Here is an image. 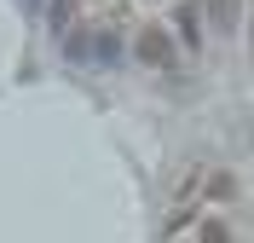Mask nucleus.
Instances as JSON below:
<instances>
[{"label":"nucleus","mask_w":254,"mask_h":243,"mask_svg":"<svg viewBox=\"0 0 254 243\" xmlns=\"http://www.w3.org/2000/svg\"><path fill=\"white\" fill-rule=\"evenodd\" d=\"M196 23H202V12H196V6H179V35H185V47H196V41H202V29H196Z\"/></svg>","instance_id":"f03ea898"},{"label":"nucleus","mask_w":254,"mask_h":243,"mask_svg":"<svg viewBox=\"0 0 254 243\" xmlns=\"http://www.w3.org/2000/svg\"><path fill=\"white\" fill-rule=\"evenodd\" d=\"M202 243H231V232H225V220H202Z\"/></svg>","instance_id":"20e7f679"},{"label":"nucleus","mask_w":254,"mask_h":243,"mask_svg":"<svg viewBox=\"0 0 254 243\" xmlns=\"http://www.w3.org/2000/svg\"><path fill=\"white\" fill-rule=\"evenodd\" d=\"M208 12H214V23H220V29H225V23L237 17V6H231V0H208Z\"/></svg>","instance_id":"39448f33"},{"label":"nucleus","mask_w":254,"mask_h":243,"mask_svg":"<svg viewBox=\"0 0 254 243\" xmlns=\"http://www.w3.org/2000/svg\"><path fill=\"white\" fill-rule=\"evenodd\" d=\"M69 17H75V0H52V12H47L52 29H69Z\"/></svg>","instance_id":"7ed1b4c3"},{"label":"nucleus","mask_w":254,"mask_h":243,"mask_svg":"<svg viewBox=\"0 0 254 243\" xmlns=\"http://www.w3.org/2000/svg\"><path fill=\"white\" fill-rule=\"evenodd\" d=\"M133 52H139L150 70H168V64H174V35H168V29H139Z\"/></svg>","instance_id":"f257e3e1"}]
</instances>
